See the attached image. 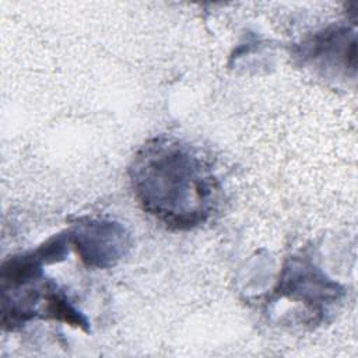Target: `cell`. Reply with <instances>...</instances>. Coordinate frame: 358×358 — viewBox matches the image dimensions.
I'll return each instance as SVG.
<instances>
[{"label": "cell", "mask_w": 358, "mask_h": 358, "mask_svg": "<svg viewBox=\"0 0 358 358\" xmlns=\"http://www.w3.org/2000/svg\"><path fill=\"white\" fill-rule=\"evenodd\" d=\"M70 234L77 253L92 267L113 266L129 248L124 228L116 222L87 221L77 224Z\"/></svg>", "instance_id": "cell-2"}, {"label": "cell", "mask_w": 358, "mask_h": 358, "mask_svg": "<svg viewBox=\"0 0 358 358\" xmlns=\"http://www.w3.org/2000/svg\"><path fill=\"white\" fill-rule=\"evenodd\" d=\"M130 182L144 211L169 229L187 231L213 214L218 180L196 148L171 137H155L136 154Z\"/></svg>", "instance_id": "cell-1"}, {"label": "cell", "mask_w": 358, "mask_h": 358, "mask_svg": "<svg viewBox=\"0 0 358 358\" xmlns=\"http://www.w3.org/2000/svg\"><path fill=\"white\" fill-rule=\"evenodd\" d=\"M280 291L289 298H298L312 308L327 305L338 299L341 289L336 282L326 280L324 275L312 264L294 260L284 270Z\"/></svg>", "instance_id": "cell-3"}]
</instances>
